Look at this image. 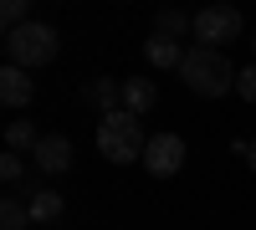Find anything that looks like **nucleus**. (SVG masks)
Masks as SVG:
<instances>
[{
    "label": "nucleus",
    "mask_w": 256,
    "mask_h": 230,
    "mask_svg": "<svg viewBox=\"0 0 256 230\" xmlns=\"http://www.w3.org/2000/svg\"><path fill=\"white\" fill-rule=\"evenodd\" d=\"M180 77H184V87L195 92V97H226L230 87H236V67L220 56V51H210V46H195V51H184V67H180Z\"/></svg>",
    "instance_id": "1"
},
{
    "label": "nucleus",
    "mask_w": 256,
    "mask_h": 230,
    "mask_svg": "<svg viewBox=\"0 0 256 230\" xmlns=\"http://www.w3.org/2000/svg\"><path fill=\"white\" fill-rule=\"evenodd\" d=\"M26 220H31V205H20V200L0 205V230H26Z\"/></svg>",
    "instance_id": "13"
},
{
    "label": "nucleus",
    "mask_w": 256,
    "mask_h": 230,
    "mask_svg": "<svg viewBox=\"0 0 256 230\" xmlns=\"http://www.w3.org/2000/svg\"><path fill=\"white\" fill-rule=\"evenodd\" d=\"M154 102H159V87H154V82H144V77H123V113L144 118Z\"/></svg>",
    "instance_id": "9"
},
{
    "label": "nucleus",
    "mask_w": 256,
    "mask_h": 230,
    "mask_svg": "<svg viewBox=\"0 0 256 230\" xmlns=\"http://www.w3.org/2000/svg\"><path fill=\"white\" fill-rule=\"evenodd\" d=\"M144 56L154 61V67H174V72L184 67V46H180V41H169V36H159V31L144 41Z\"/></svg>",
    "instance_id": "10"
},
{
    "label": "nucleus",
    "mask_w": 256,
    "mask_h": 230,
    "mask_svg": "<svg viewBox=\"0 0 256 230\" xmlns=\"http://www.w3.org/2000/svg\"><path fill=\"white\" fill-rule=\"evenodd\" d=\"M184 31H195V20H190V15H180V10H164V15H159V36L174 41V36H184Z\"/></svg>",
    "instance_id": "14"
},
{
    "label": "nucleus",
    "mask_w": 256,
    "mask_h": 230,
    "mask_svg": "<svg viewBox=\"0 0 256 230\" xmlns=\"http://www.w3.org/2000/svg\"><path fill=\"white\" fill-rule=\"evenodd\" d=\"M6 143H10V154H20V149H31V154H36L41 133L31 128V123H10V128H6Z\"/></svg>",
    "instance_id": "12"
},
{
    "label": "nucleus",
    "mask_w": 256,
    "mask_h": 230,
    "mask_svg": "<svg viewBox=\"0 0 256 230\" xmlns=\"http://www.w3.org/2000/svg\"><path fill=\"white\" fill-rule=\"evenodd\" d=\"M236 97L256 102V61H251V67H241V77H236Z\"/></svg>",
    "instance_id": "16"
},
{
    "label": "nucleus",
    "mask_w": 256,
    "mask_h": 230,
    "mask_svg": "<svg viewBox=\"0 0 256 230\" xmlns=\"http://www.w3.org/2000/svg\"><path fill=\"white\" fill-rule=\"evenodd\" d=\"M0 174H6V184H16L20 174H26V164H20V154H6V159H0Z\"/></svg>",
    "instance_id": "17"
},
{
    "label": "nucleus",
    "mask_w": 256,
    "mask_h": 230,
    "mask_svg": "<svg viewBox=\"0 0 256 230\" xmlns=\"http://www.w3.org/2000/svg\"><path fill=\"white\" fill-rule=\"evenodd\" d=\"M56 51H62V41H56V31L46 20H26L20 31H6V67L31 72V67L56 61Z\"/></svg>",
    "instance_id": "2"
},
{
    "label": "nucleus",
    "mask_w": 256,
    "mask_h": 230,
    "mask_svg": "<svg viewBox=\"0 0 256 230\" xmlns=\"http://www.w3.org/2000/svg\"><path fill=\"white\" fill-rule=\"evenodd\" d=\"M195 36L205 41L210 51H220L226 41L241 36V10H236V5H205V10L195 15Z\"/></svg>",
    "instance_id": "4"
},
{
    "label": "nucleus",
    "mask_w": 256,
    "mask_h": 230,
    "mask_svg": "<svg viewBox=\"0 0 256 230\" xmlns=\"http://www.w3.org/2000/svg\"><path fill=\"white\" fill-rule=\"evenodd\" d=\"M0 20H6V31H20L26 26V0H6V5H0Z\"/></svg>",
    "instance_id": "15"
},
{
    "label": "nucleus",
    "mask_w": 256,
    "mask_h": 230,
    "mask_svg": "<svg viewBox=\"0 0 256 230\" xmlns=\"http://www.w3.org/2000/svg\"><path fill=\"white\" fill-rule=\"evenodd\" d=\"M236 154H241L251 169H256V138H236Z\"/></svg>",
    "instance_id": "18"
},
{
    "label": "nucleus",
    "mask_w": 256,
    "mask_h": 230,
    "mask_svg": "<svg viewBox=\"0 0 256 230\" xmlns=\"http://www.w3.org/2000/svg\"><path fill=\"white\" fill-rule=\"evenodd\" d=\"M180 164H184V138H180V133H154V138H148L144 169L154 174V179H169V174H180Z\"/></svg>",
    "instance_id": "5"
},
{
    "label": "nucleus",
    "mask_w": 256,
    "mask_h": 230,
    "mask_svg": "<svg viewBox=\"0 0 256 230\" xmlns=\"http://www.w3.org/2000/svg\"><path fill=\"white\" fill-rule=\"evenodd\" d=\"M62 210H67V200H62L56 190H36V195H31V220H36V225L62 220Z\"/></svg>",
    "instance_id": "11"
},
{
    "label": "nucleus",
    "mask_w": 256,
    "mask_h": 230,
    "mask_svg": "<svg viewBox=\"0 0 256 230\" xmlns=\"http://www.w3.org/2000/svg\"><path fill=\"white\" fill-rule=\"evenodd\" d=\"M88 108H98L102 118H113V113H123V82H113V77H98V82H88Z\"/></svg>",
    "instance_id": "8"
},
{
    "label": "nucleus",
    "mask_w": 256,
    "mask_h": 230,
    "mask_svg": "<svg viewBox=\"0 0 256 230\" xmlns=\"http://www.w3.org/2000/svg\"><path fill=\"white\" fill-rule=\"evenodd\" d=\"M31 97H36L31 72H20V67H6V72H0V102H6V108H31Z\"/></svg>",
    "instance_id": "7"
},
{
    "label": "nucleus",
    "mask_w": 256,
    "mask_h": 230,
    "mask_svg": "<svg viewBox=\"0 0 256 230\" xmlns=\"http://www.w3.org/2000/svg\"><path fill=\"white\" fill-rule=\"evenodd\" d=\"M31 164H36L41 174H67V169H72V138H67V133H41Z\"/></svg>",
    "instance_id": "6"
},
{
    "label": "nucleus",
    "mask_w": 256,
    "mask_h": 230,
    "mask_svg": "<svg viewBox=\"0 0 256 230\" xmlns=\"http://www.w3.org/2000/svg\"><path fill=\"white\" fill-rule=\"evenodd\" d=\"M98 154L113 159V164H134L148 154V138H144V123L134 113H113L98 123Z\"/></svg>",
    "instance_id": "3"
},
{
    "label": "nucleus",
    "mask_w": 256,
    "mask_h": 230,
    "mask_svg": "<svg viewBox=\"0 0 256 230\" xmlns=\"http://www.w3.org/2000/svg\"><path fill=\"white\" fill-rule=\"evenodd\" d=\"M251 51H256V36H251Z\"/></svg>",
    "instance_id": "19"
}]
</instances>
